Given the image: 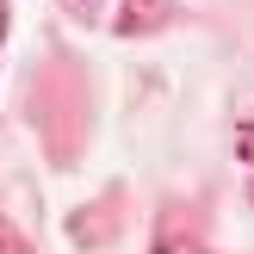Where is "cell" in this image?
I'll use <instances>...</instances> for the list:
<instances>
[{"label":"cell","instance_id":"2","mask_svg":"<svg viewBox=\"0 0 254 254\" xmlns=\"http://www.w3.org/2000/svg\"><path fill=\"white\" fill-rule=\"evenodd\" d=\"M236 155H242L248 168H254V112H248L242 124H236Z\"/></svg>","mask_w":254,"mask_h":254},{"label":"cell","instance_id":"1","mask_svg":"<svg viewBox=\"0 0 254 254\" xmlns=\"http://www.w3.org/2000/svg\"><path fill=\"white\" fill-rule=\"evenodd\" d=\"M161 25H168V0H124V12H118V31H124V37L161 31Z\"/></svg>","mask_w":254,"mask_h":254},{"label":"cell","instance_id":"5","mask_svg":"<svg viewBox=\"0 0 254 254\" xmlns=\"http://www.w3.org/2000/svg\"><path fill=\"white\" fill-rule=\"evenodd\" d=\"M6 25H12V6L0 0V44H6Z\"/></svg>","mask_w":254,"mask_h":254},{"label":"cell","instance_id":"4","mask_svg":"<svg viewBox=\"0 0 254 254\" xmlns=\"http://www.w3.org/2000/svg\"><path fill=\"white\" fill-rule=\"evenodd\" d=\"M149 254H205V248H198V242H186V236H168V242H155Z\"/></svg>","mask_w":254,"mask_h":254},{"label":"cell","instance_id":"3","mask_svg":"<svg viewBox=\"0 0 254 254\" xmlns=\"http://www.w3.org/2000/svg\"><path fill=\"white\" fill-rule=\"evenodd\" d=\"M0 254H31V242H25V236L12 230L6 217H0Z\"/></svg>","mask_w":254,"mask_h":254}]
</instances>
